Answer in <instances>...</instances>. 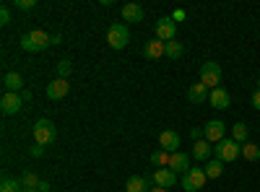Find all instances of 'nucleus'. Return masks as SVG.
Instances as JSON below:
<instances>
[{
	"label": "nucleus",
	"instance_id": "c756f323",
	"mask_svg": "<svg viewBox=\"0 0 260 192\" xmlns=\"http://www.w3.org/2000/svg\"><path fill=\"white\" fill-rule=\"evenodd\" d=\"M0 24H3V26L11 24V6H3V8H0Z\"/></svg>",
	"mask_w": 260,
	"mask_h": 192
},
{
	"label": "nucleus",
	"instance_id": "7ed1b4c3",
	"mask_svg": "<svg viewBox=\"0 0 260 192\" xmlns=\"http://www.w3.org/2000/svg\"><path fill=\"white\" fill-rule=\"evenodd\" d=\"M34 140H37L39 145H52V143L57 140V127H55V122L47 120V117L37 120V125H34Z\"/></svg>",
	"mask_w": 260,
	"mask_h": 192
},
{
	"label": "nucleus",
	"instance_id": "5701e85b",
	"mask_svg": "<svg viewBox=\"0 0 260 192\" xmlns=\"http://www.w3.org/2000/svg\"><path fill=\"white\" fill-rule=\"evenodd\" d=\"M247 135H250V127H247L245 122L232 125V138H234L237 143H247Z\"/></svg>",
	"mask_w": 260,
	"mask_h": 192
},
{
	"label": "nucleus",
	"instance_id": "c85d7f7f",
	"mask_svg": "<svg viewBox=\"0 0 260 192\" xmlns=\"http://www.w3.org/2000/svg\"><path fill=\"white\" fill-rule=\"evenodd\" d=\"M13 6H16V11H31V8H37V0H13Z\"/></svg>",
	"mask_w": 260,
	"mask_h": 192
},
{
	"label": "nucleus",
	"instance_id": "20e7f679",
	"mask_svg": "<svg viewBox=\"0 0 260 192\" xmlns=\"http://www.w3.org/2000/svg\"><path fill=\"white\" fill-rule=\"evenodd\" d=\"M221 65L219 62H213V60H208V62H203V68H201V83L208 89V91H213V89H219L221 86Z\"/></svg>",
	"mask_w": 260,
	"mask_h": 192
},
{
	"label": "nucleus",
	"instance_id": "f704fd0d",
	"mask_svg": "<svg viewBox=\"0 0 260 192\" xmlns=\"http://www.w3.org/2000/svg\"><path fill=\"white\" fill-rule=\"evenodd\" d=\"M37 189H39V192H50V184H47V182H39Z\"/></svg>",
	"mask_w": 260,
	"mask_h": 192
},
{
	"label": "nucleus",
	"instance_id": "a211bd4d",
	"mask_svg": "<svg viewBox=\"0 0 260 192\" xmlns=\"http://www.w3.org/2000/svg\"><path fill=\"white\" fill-rule=\"evenodd\" d=\"M3 89H6L8 94H21V91H24V78H21L18 73H6Z\"/></svg>",
	"mask_w": 260,
	"mask_h": 192
},
{
	"label": "nucleus",
	"instance_id": "6ab92c4d",
	"mask_svg": "<svg viewBox=\"0 0 260 192\" xmlns=\"http://www.w3.org/2000/svg\"><path fill=\"white\" fill-rule=\"evenodd\" d=\"M169 169H172L175 174H185L187 169H190V156H187V153H182V151L172 153V164H169Z\"/></svg>",
	"mask_w": 260,
	"mask_h": 192
},
{
	"label": "nucleus",
	"instance_id": "72a5a7b5",
	"mask_svg": "<svg viewBox=\"0 0 260 192\" xmlns=\"http://www.w3.org/2000/svg\"><path fill=\"white\" fill-rule=\"evenodd\" d=\"M252 106H255V109L260 112V89H257V91L252 94Z\"/></svg>",
	"mask_w": 260,
	"mask_h": 192
},
{
	"label": "nucleus",
	"instance_id": "2eb2a0df",
	"mask_svg": "<svg viewBox=\"0 0 260 192\" xmlns=\"http://www.w3.org/2000/svg\"><path fill=\"white\" fill-rule=\"evenodd\" d=\"M122 21L141 24V21H143V8H141L138 3H125V6H122Z\"/></svg>",
	"mask_w": 260,
	"mask_h": 192
},
{
	"label": "nucleus",
	"instance_id": "412c9836",
	"mask_svg": "<svg viewBox=\"0 0 260 192\" xmlns=\"http://www.w3.org/2000/svg\"><path fill=\"white\" fill-rule=\"evenodd\" d=\"M151 164H154L156 169H169V164H172V153H169V151H161V148H159V151L151 153Z\"/></svg>",
	"mask_w": 260,
	"mask_h": 192
},
{
	"label": "nucleus",
	"instance_id": "4be33fe9",
	"mask_svg": "<svg viewBox=\"0 0 260 192\" xmlns=\"http://www.w3.org/2000/svg\"><path fill=\"white\" fill-rule=\"evenodd\" d=\"M125 192H148V184L143 177H130L125 182Z\"/></svg>",
	"mask_w": 260,
	"mask_h": 192
},
{
	"label": "nucleus",
	"instance_id": "aec40b11",
	"mask_svg": "<svg viewBox=\"0 0 260 192\" xmlns=\"http://www.w3.org/2000/svg\"><path fill=\"white\" fill-rule=\"evenodd\" d=\"M206 177L208 179H219L221 174H224V161H219V159H211V161H206Z\"/></svg>",
	"mask_w": 260,
	"mask_h": 192
},
{
	"label": "nucleus",
	"instance_id": "423d86ee",
	"mask_svg": "<svg viewBox=\"0 0 260 192\" xmlns=\"http://www.w3.org/2000/svg\"><path fill=\"white\" fill-rule=\"evenodd\" d=\"M107 42H110L112 50H125L130 45V31L125 24H112L107 29Z\"/></svg>",
	"mask_w": 260,
	"mask_h": 192
},
{
	"label": "nucleus",
	"instance_id": "bb28decb",
	"mask_svg": "<svg viewBox=\"0 0 260 192\" xmlns=\"http://www.w3.org/2000/svg\"><path fill=\"white\" fill-rule=\"evenodd\" d=\"M39 182L42 179H37V174H31V172L21 174V184H24V189H34V187H39Z\"/></svg>",
	"mask_w": 260,
	"mask_h": 192
},
{
	"label": "nucleus",
	"instance_id": "dca6fc26",
	"mask_svg": "<svg viewBox=\"0 0 260 192\" xmlns=\"http://www.w3.org/2000/svg\"><path fill=\"white\" fill-rule=\"evenodd\" d=\"M208 96H211V91L203 86L201 81H198V83H192V86L187 89V99H190V104H203Z\"/></svg>",
	"mask_w": 260,
	"mask_h": 192
},
{
	"label": "nucleus",
	"instance_id": "e433bc0d",
	"mask_svg": "<svg viewBox=\"0 0 260 192\" xmlns=\"http://www.w3.org/2000/svg\"><path fill=\"white\" fill-rule=\"evenodd\" d=\"M24 192H39V189H24Z\"/></svg>",
	"mask_w": 260,
	"mask_h": 192
},
{
	"label": "nucleus",
	"instance_id": "9b49d317",
	"mask_svg": "<svg viewBox=\"0 0 260 192\" xmlns=\"http://www.w3.org/2000/svg\"><path fill=\"white\" fill-rule=\"evenodd\" d=\"M161 55H167V42H161V39H148L146 45H143V57H148V60H159Z\"/></svg>",
	"mask_w": 260,
	"mask_h": 192
},
{
	"label": "nucleus",
	"instance_id": "9d476101",
	"mask_svg": "<svg viewBox=\"0 0 260 192\" xmlns=\"http://www.w3.org/2000/svg\"><path fill=\"white\" fill-rule=\"evenodd\" d=\"M159 148L169 153H177L180 151V135L175 130H161L159 133Z\"/></svg>",
	"mask_w": 260,
	"mask_h": 192
},
{
	"label": "nucleus",
	"instance_id": "f3484780",
	"mask_svg": "<svg viewBox=\"0 0 260 192\" xmlns=\"http://www.w3.org/2000/svg\"><path fill=\"white\" fill-rule=\"evenodd\" d=\"M211 153H213V145H211L206 138L192 143V156L198 159V161H211Z\"/></svg>",
	"mask_w": 260,
	"mask_h": 192
},
{
	"label": "nucleus",
	"instance_id": "6e6552de",
	"mask_svg": "<svg viewBox=\"0 0 260 192\" xmlns=\"http://www.w3.org/2000/svg\"><path fill=\"white\" fill-rule=\"evenodd\" d=\"M21 109H24V99H21V94H3V99H0V112H3L6 117L11 114H18Z\"/></svg>",
	"mask_w": 260,
	"mask_h": 192
},
{
	"label": "nucleus",
	"instance_id": "473e14b6",
	"mask_svg": "<svg viewBox=\"0 0 260 192\" xmlns=\"http://www.w3.org/2000/svg\"><path fill=\"white\" fill-rule=\"evenodd\" d=\"M172 18H175V24H177V21H185V11H182V8H177L175 13H172Z\"/></svg>",
	"mask_w": 260,
	"mask_h": 192
},
{
	"label": "nucleus",
	"instance_id": "f257e3e1",
	"mask_svg": "<svg viewBox=\"0 0 260 192\" xmlns=\"http://www.w3.org/2000/svg\"><path fill=\"white\" fill-rule=\"evenodd\" d=\"M50 45H52V36L42 29H34V31L21 36V50L24 52H45Z\"/></svg>",
	"mask_w": 260,
	"mask_h": 192
},
{
	"label": "nucleus",
	"instance_id": "f03ea898",
	"mask_svg": "<svg viewBox=\"0 0 260 192\" xmlns=\"http://www.w3.org/2000/svg\"><path fill=\"white\" fill-rule=\"evenodd\" d=\"M213 153H216V159L224 161V164L237 161V159L242 156V143H237L234 138H224L221 143H216V145H213Z\"/></svg>",
	"mask_w": 260,
	"mask_h": 192
},
{
	"label": "nucleus",
	"instance_id": "2f4dec72",
	"mask_svg": "<svg viewBox=\"0 0 260 192\" xmlns=\"http://www.w3.org/2000/svg\"><path fill=\"white\" fill-rule=\"evenodd\" d=\"M29 153H31V156H42V153H45V145H39V143L31 145V148H29Z\"/></svg>",
	"mask_w": 260,
	"mask_h": 192
},
{
	"label": "nucleus",
	"instance_id": "0eeeda50",
	"mask_svg": "<svg viewBox=\"0 0 260 192\" xmlns=\"http://www.w3.org/2000/svg\"><path fill=\"white\" fill-rule=\"evenodd\" d=\"M203 138L208 140V143H221L224 138H226V125L221 122V120H211V122H206L203 125Z\"/></svg>",
	"mask_w": 260,
	"mask_h": 192
},
{
	"label": "nucleus",
	"instance_id": "39448f33",
	"mask_svg": "<svg viewBox=\"0 0 260 192\" xmlns=\"http://www.w3.org/2000/svg\"><path fill=\"white\" fill-rule=\"evenodd\" d=\"M206 182H208V177H206V169H203V166H190L187 172L182 174V187H185V192H198V189L206 187Z\"/></svg>",
	"mask_w": 260,
	"mask_h": 192
},
{
	"label": "nucleus",
	"instance_id": "4468645a",
	"mask_svg": "<svg viewBox=\"0 0 260 192\" xmlns=\"http://www.w3.org/2000/svg\"><path fill=\"white\" fill-rule=\"evenodd\" d=\"M175 182H177V174L172 172V169H156V172H154V184H156V187L169 189Z\"/></svg>",
	"mask_w": 260,
	"mask_h": 192
},
{
	"label": "nucleus",
	"instance_id": "c9c22d12",
	"mask_svg": "<svg viewBox=\"0 0 260 192\" xmlns=\"http://www.w3.org/2000/svg\"><path fill=\"white\" fill-rule=\"evenodd\" d=\"M148 192H169V189H164V187H151Z\"/></svg>",
	"mask_w": 260,
	"mask_h": 192
},
{
	"label": "nucleus",
	"instance_id": "a878e982",
	"mask_svg": "<svg viewBox=\"0 0 260 192\" xmlns=\"http://www.w3.org/2000/svg\"><path fill=\"white\" fill-rule=\"evenodd\" d=\"M0 192H24V184H21V179H3V184H0Z\"/></svg>",
	"mask_w": 260,
	"mask_h": 192
},
{
	"label": "nucleus",
	"instance_id": "7c9ffc66",
	"mask_svg": "<svg viewBox=\"0 0 260 192\" xmlns=\"http://www.w3.org/2000/svg\"><path fill=\"white\" fill-rule=\"evenodd\" d=\"M190 138H192V140H203V127H192Z\"/></svg>",
	"mask_w": 260,
	"mask_h": 192
},
{
	"label": "nucleus",
	"instance_id": "cd10ccee",
	"mask_svg": "<svg viewBox=\"0 0 260 192\" xmlns=\"http://www.w3.org/2000/svg\"><path fill=\"white\" fill-rule=\"evenodd\" d=\"M71 70H73V65H71V60H60V62H57V78H65V81H68Z\"/></svg>",
	"mask_w": 260,
	"mask_h": 192
},
{
	"label": "nucleus",
	"instance_id": "ddd939ff",
	"mask_svg": "<svg viewBox=\"0 0 260 192\" xmlns=\"http://www.w3.org/2000/svg\"><path fill=\"white\" fill-rule=\"evenodd\" d=\"M208 101H211L213 109H229V106H232V96H229V91H226V89H221V86L211 91Z\"/></svg>",
	"mask_w": 260,
	"mask_h": 192
},
{
	"label": "nucleus",
	"instance_id": "b1692460",
	"mask_svg": "<svg viewBox=\"0 0 260 192\" xmlns=\"http://www.w3.org/2000/svg\"><path fill=\"white\" fill-rule=\"evenodd\" d=\"M242 156H245V161H257L260 159V145H255V143H242Z\"/></svg>",
	"mask_w": 260,
	"mask_h": 192
},
{
	"label": "nucleus",
	"instance_id": "f8f14e48",
	"mask_svg": "<svg viewBox=\"0 0 260 192\" xmlns=\"http://www.w3.org/2000/svg\"><path fill=\"white\" fill-rule=\"evenodd\" d=\"M68 89H71V83L65 78H55L52 83H47V99L50 101H60L65 94H68Z\"/></svg>",
	"mask_w": 260,
	"mask_h": 192
},
{
	"label": "nucleus",
	"instance_id": "1a4fd4ad",
	"mask_svg": "<svg viewBox=\"0 0 260 192\" xmlns=\"http://www.w3.org/2000/svg\"><path fill=\"white\" fill-rule=\"evenodd\" d=\"M175 36H177L175 18H172V16L159 18V21H156V39H161V42H175Z\"/></svg>",
	"mask_w": 260,
	"mask_h": 192
},
{
	"label": "nucleus",
	"instance_id": "393cba45",
	"mask_svg": "<svg viewBox=\"0 0 260 192\" xmlns=\"http://www.w3.org/2000/svg\"><path fill=\"white\" fill-rule=\"evenodd\" d=\"M182 52H185L182 42H167V57H172V60H180V57H182Z\"/></svg>",
	"mask_w": 260,
	"mask_h": 192
}]
</instances>
